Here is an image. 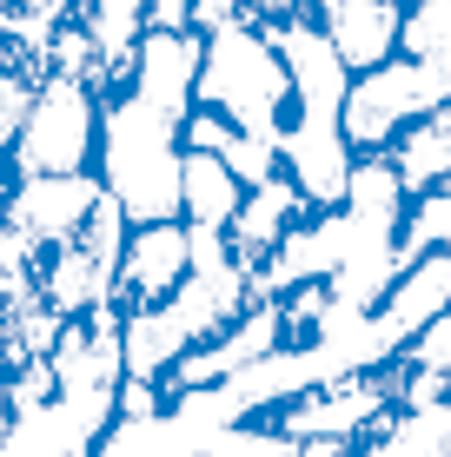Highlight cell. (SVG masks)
Listing matches in <instances>:
<instances>
[{
    "label": "cell",
    "instance_id": "obj_1",
    "mask_svg": "<svg viewBox=\"0 0 451 457\" xmlns=\"http://www.w3.org/2000/svg\"><path fill=\"white\" fill-rule=\"evenodd\" d=\"M180 160H186V139H180L173 113L146 106L139 93H106L100 100V153H93V172H100V186L120 199V212L133 226L180 219Z\"/></svg>",
    "mask_w": 451,
    "mask_h": 457
},
{
    "label": "cell",
    "instance_id": "obj_2",
    "mask_svg": "<svg viewBox=\"0 0 451 457\" xmlns=\"http://www.w3.org/2000/svg\"><path fill=\"white\" fill-rule=\"evenodd\" d=\"M226 113L239 133H266L279 139L292 120V80H286V60L272 46V27L259 21H232L206 34V60H199V100Z\"/></svg>",
    "mask_w": 451,
    "mask_h": 457
},
{
    "label": "cell",
    "instance_id": "obj_3",
    "mask_svg": "<svg viewBox=\"0 0 451 457\" xmlns=\"http://www.w3.org/2000/svg\"><path fill=\"white\" fill-rule=\"evenodd\" d=\"M100 153V87L73 80V73H40L34 106L21 120V139L7 153V172H93Z\"/></svg>",
    "mask_w": 451,
    "mask_h": 457
},
{
    "label": "cell",
    "instance_id": "obj_4",
    "mask_svg": "<svg viewBox=\"0 0 451 457\" xmlns=\"http://www.w3.org/2000/svg\"><path fill=\"white\" fill-rule=\"evenodd\" d=\"M451 106V67L445 60H385L372 73H352V93L338 106V126L359 153H392V139L412 120Z\"/></svg>",
    "mask_w": 451,
    "mask_h": 457
},
{
    "label": "cell",
    "instance_id": "obj_5",
    "mask_svg": "<svg viewBox=\"0 0 451 457\" xmlns=\"http://www.w3.org/2000/svg\"><path fill=\"white\" fill-rule=\"evenodd\" d=\"M100 172H27V179L7 186V212H0V226L27 232L40 252L54 245H73L87 232L93 206H100Z\"/></svg>",
    "mask_w": 451,
    "mask_h": 457
},
{
    "label": "cell",
    "instance_id": "obj_6",
    "mask_svg": "<svg viewBox=\"0 0 451 457\" xmlns=\"http://www.w3.org/2000/svg\"><path fill=\"white\" fill-rule=\"evenodd\" d=\"M272 46L286 60V80H292V113L305 120H338L352 93V67L346 54L332 46L319 13H292V21H272Z\"/></svg>",
    "mask_w": 451,
    "mask_h": 457
},
{
    "label": "cell",
    "instance_id": "obj_7",
    "mask_svg": "<svg viewBox=\"0 0 451 457\" xmlns=\"http://www.w3.org/2000/svg\"><path fill=\"white\" fill-rule=\"evenodd\" d=\"M279 166H286V179L305 193L313 212H338L346 206V186H352V166H359V146L346 139L338 120L292 113L286 133H279Z\"/></svg>",
    "mask_w": 451,
    "mask_h": 457
},
{
    "label": "cell",
    "instance_id": "obj_8",
    "mask_svg": "<svg viewBox=\"0 0 451 457\" xmlns=\"http://www.w3.org/2000/svg\"><path fill=\"white\" fill-rule=\"evenodd\" d=\"M199 60H206V34L199 27H146L133 54V73L120 93H139L146 106L186 120L199 100Z\"/></svg>",
    "mask_w": 451,
    "mask_h": 457
},
{
    "label": "cell",
    "instance_id": "obj_9",
    "mask_svg": "<svg viewBox=\"0 0 451 457\" xmlns=\"http://www.w3.org/2000/svg\"><path fill=\"white\" fill-rule=\"evenodd\" d=\"M346 239H352L346 206H338V212H305L299 226H292L286 239L253 265V298H286V292H299V286L332 278L338 259H346Z\"/></svg>",
    "mask_w": 451,
    "mask_h": 457
},
{
    "label": "cell",
    "instance_id": "obj_10",
    "mask_svg": "<svg viewBox=\"0 0 451 457\" xmlns=\"http://www.w3.org/2000/svg\"><path fill=\"white\" fill-rule=\"evenodd\" d=\"M193 272V232L186 219H160V226H133L127 252H120V312L127 305H160L173 298Z\"/></svg>",
    "mask_w": 451,
    "mask_h": 457
},
{
    "label": "cell",
    "instance_id": "obj_11",
    "mask_svg": "<svg viewBox=\"0 0 451 457\" xmlns=\"http://www.w3.org/2000/svg\"><path fill=\"white\" fill-rule=\"evenodd\" d=\"M106 424H113V411L80 404V398H60V391H54L46 404H34V411L13 418L0 457H93V445L106 437Z\"/></svg>",
    "mask_w": 451,
    "mask_h": 457
},
{
    "label": "cell",
    "instance_id": "obj_12",
    "mask_svg": "<svg viewBox=\"0 0 451 457\" xmlns=\"http://www.w3.org/2000/svg\"><path fill=\"white\" fill-rule=\"evenodd\" d=\"M160 305L186 325V338H193V345H206V338H220L226 325L253 305V265H246L239 252L220 259V265H193V272H186V286H180L173 298H160Z\"/></svg>",
    "mask_w": 451,
    "mask_h": 457
},
{
    "label": "cell",
    "instance_id": "obj_13",
    "mask_svg": "<svg viewBox=\"0 0 451 457\" xmlns=\"http://www.w3.org/2000/svg\"><path fill=\"white\" fill-rule=\"evenodd\" d=\"M372 312H379V325L398 338V352H405L431 319H445V312H451V252H425V259H412Z\"/></svg>",
    "mask_w": 451,
    "mask_h": 457
},
{
    "label": "cell",
    "instance_id": "obj_14",
    "mask_svg": "<svg viewBox=\"0 0 451 457\" xmlns=\"http://www.w3.org/2000/svg\"><path fill=\"white\" fill-rule=\"evenodd\" d=\"M332 46L346 54L352 73H372L385 60H398V21H405V0H338L319 13Z\"/></svg>",
    "mask_w": 451,
    "mask_h": 457
},
{
    "label": "cell",
    "instance_id": "obj_15",
    "mask_svg": "<svg viewBox=\"0 0 451 457\" xmlns=\"http://www.w3.org/2000/svg\"><path fill=\"white\" fill-rule=\"evenodd\" d=\"M305 212H313V206H305V193L286 179V172H272L266 186H246L239 219L226 226V239H232V252H239L246 265H259V259H266V252L292 232V226H299Z\"/></svg>",
    "mask_w": 451,
    "mask_h": 457
},
{
    "label": "cell",
    "instance_id": "obj_16",
    "mask_svg": "<svg viewBox=\"0 0 451 457\" xmlns=\"http://www.w3.org/2000/svg\"><path fill=\"white\" fill-rule=\"evenodd\" d=\"M352 457H451V398L398 404L372 437L352 445Z\"/></svg>",
    "mask_w": 451,
    "mask_h": 457
},
{
    "label": "cell",
    "instance_id": "obj_17",
    "mask_svg": "<svg viewBox=\"0 0 451 457\" xmlns=\"http://www.w3.org/2000/svg\"><path fill=\"white\" fill-rule=\"evenodd\" d=\"M239 199H246V186H239V172H232L220 153H193L186 146V160H180V219L186 226L226 232L232 219H239Z\"/></svg>",
    "mask_w": 451,
    "mask_h": 457
},
{
    "label": "cell",
    "instance_id": "obj_18",
    "mask_svg": "<svg viewBox=\"0 0 451 457\" xmlns=\"http://www.w3.org/2000/svg\"><path fill=\"white\" fill-rule=\"evenodd\" d=\"M392 166H398V179H405L412 199L451 179V106H438V113H425V120H412L405 133L392 139Z\"/></svg>",
    "mask_w": 451,
    "mask_h": 457
},
{
    "label": "cell",
    "instance_id": "obj_19",
    "mask_svg": "<svg viewBox=\"0 0 451 457\" xmlns=\"http://www.w3.org/2000/svg\"><path fill=\"white\" fill-rule=\"evenodd\" d=\"M199 457H305L299 437L279 431L272 418H239V424H220V431L199 445Z\"/></svg>",
    "mask_w": 451,
    "mask_h": 457
},
{
    "label": "cell",
    "instance_id": "obj_20",
    "mask_svg": "<svg viewBox=\"0 0 451 457\" xmlns=\"http://www.w3.org/2000/svg\"><path fill=\"white\" fill-rule=\"evenodd\" d=\"M398 54L405 60H445L451 67V0H405Z\"/></svg>",
    "mask_w": 451,
    "mask_h": 457
},
{
    "label": "cell",
    "instance_id": "obj_21",
    "mask_svg": "<svg viewBox=\"0 0 451 457\" xmlns=\"http://www.w3.org/2000/svg\"><path fill=\"white\" fill-rule=\"evenodd\" d=\"M405 259H425V252H451V179L418 193L405 206V232H398Z\"/></svg>",
    "mask_w": 451,
    "mask_h": 457
},
{
    "label": "cell",
    "instance_id": "obj_22",
    "mask_svg": "<svg viewBox=\"0 0 451 457\" xmlns=\"http://www.w3.org/2000/svg\"><path fill=\"white\" fill-rule=\"evenodd\" d=\"M398 365H412V371H445L451 365V312H445V319H431L425 332L398 352Z\"/></svg>",
    "mask_w": 451,
    "mask_h": 457
},
{
    "label": "cell",
    "instance_id": "obj_23",
    "mask_svg": "<svg viewBox=\"0 0 451 457\" xmlns=\"http://www.w3.org/2000/svg\"><path fill=\"white\" fill-rule=\"evenodd\" d=\"M259 0H199L193 7V27L199 34H213V27H232V21H253Z\"/></svg>",
    "mask_w": 451,
    "mask_h": 457
},
{
    "label": "cell",
    "instance_id": "obj_24",
    "mask_svg": "<svg viewBox=\"0 0 451 457\" xmlns=\"http://www.w3.org/2000/svg\"><path fill=\"white\" fill-rule=\"evenodd\" d=\"M199 0H146V27H193Z\"/></svg>",
    "mask_w": 451,
    "mask_h": 457
},
{
    "label": "cell",
    "instance_id": "obj_25",
    "mask_svg": "<svg viewBox=\"0 0 451 457\" xmlns=\"http://www.w3.org/2000/svg\"><path fill=\"white\" fill-rule=\"evenodd\" d=\"M13 418H21V411H13V391H7V371H0V445H7Z\"/></svg>",
    "mask_w": 451,
    "mask_h": 457
},
{
    "label": "cell",
    "instance_id": "obj_26",
    "mask_svg": "<svg viewBox=\"0 0 451 457\" xmlns=\"http://www.w3.org/2000/svg\"><path fill=\"white\" fill-rule=\"evenodd\" d=\"M445 398H451V365H445Z\"/></svg>",
    "mask_w": 451,
    "mask_h": 457
}]
</instances>
